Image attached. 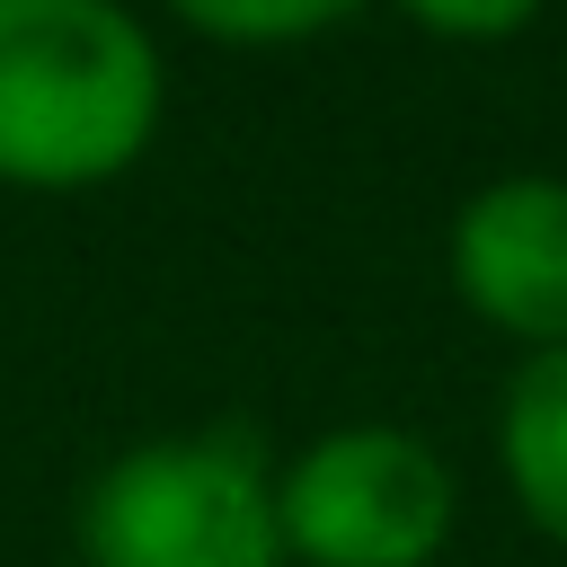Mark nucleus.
Listing matches in <instances>:
<instances>
[{
  "label": "nucleus",
  "mask_w": 567,
  "mask_h": 567,
  "mask_svg": "<svg viewBox=\"0 0 567 567\" xmlns=\"http://www.w3.org/2000/svg\"><path fill=\"white\" fill-rule=\"evenodd\" d=\"M399 18H416L443 44H505L540 18V0H399Z\"/></svg>",
  "instance_id": "obj_7"
},
{
  "label": "nucleus",
  "mask_w": 567,
  "mask_h": 567,
  "mask_svg": "<svg viewBox=\"0 0 567 567\" xmlns=\"http://www.w3.org/2000/svg\"><path fill=\"white\" fill-rule=\"evenodd\" d=\"M363 0H168V18H186L213 44H301L346 27Z\"/></svg>",
  "instance_id": "obj_6"
},
{
  "label": "nucleus",
  "mask_w": 567,
  "mask_h": 567,
  "mask_svg": "<svg viewBox=\"0 0 567 567\" xmlns=\"http://www.w3.org/2000/svg\"><path fill=\"white\" fill-rule=\"evenodd\" d=\"M284 558L301 567H434L461 514L443 452L408 425H337L275 478Z\"/></svg>",
  "instance_id": "obj_3"
},
{
  "label": "nucleus",
  "mask_w": 567,
  "mask_h": 567,
  "mask_svg": "<svg viewBox=\"0 0 567 567\" xmlns=\"http://www.w3.org/2000/svg\"><path fill=\"white\" fill-rule=\"evenodd\" d=\"M80 567H284L257 434L204 425L115 452L80 496Z\"/></svg>",
  "instance_id": "obj_2"
},
{
  "label": "nucleus",
  "mask_w": 567,
  "mask_h": 567,
  "mask_svg": "<svg viewBox=\"0 0 567 567\" xmlns=\"http://www.w3.org/2000/svg\"><path fill=\"white\" fill-rule=\"evenodd\" d=\"M159 106L168 71L124 0H0V186H106L151 151Z\"/></svg>",
  "instance_id": "obj_1"
},
{
  "label": "nucleus",
  "mask_w": 567,
  "mask_h": 567,
  "mask_svg": "<svg viewBox=\"0 0 567 567\" xmlns=\"http://www.w3.org/2000/svg\"><path fill=\"white\" fill-rule=\"evenodd\" d=\"M452 292L523 337L532 354L567 346V177H496L452 213Z\"/></svg>",
  "instance_id": "obj_4"
},
{
  "label": "nucleus",
  "mask_w": 567,
  "mask_h": 567,
  "mask_svg": "<svg viewBox=\"0 0 567 567\" xmlns=\"http://www.w3.org/2000/svg\"><path fill=\"white\" fill-rule=\"evenodd\" d=\"M496 470L532 532L567 549V346L523 354L496 399Z\"/></svg>",
  "instance_id": "obj_5"
}]
</instances>
